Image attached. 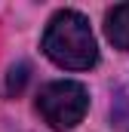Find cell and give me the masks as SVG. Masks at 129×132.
Segmentation results:
<instances>
[{"label":"cell","instance_id":"obj_1","mask_svg":"<svg viewBox=\"0 0 129 132\" xmlns=\"http://www.w3.org/2000/svg\"><path fill=\"white\" fill-rule=\"evenodd\" d=\"M43 52L59 68L68 71H89L98 62V46L89 19L80 15L77 9H59L43 34Z\"/></svg>","mask_w":129,"mask_h":132},{"label":"cell","instance_id":"obj_2","mask_svg":"<svg viewBox=\"0 0 129 132\" xmlns=\"http://www.w3.org/2000/svg\"><path fill=\"white\" fill-rule=\"evenodd\" d=\"M86 108H89V92L83 83L77 80H55V83H46L37 95V111L40 117L52 126V129H74L83 117H86Z\"/></svg>","mask_w":129,"mask_h":132},{"label":"cell","instance_id":"obj_3","mask_svg":"<svg viewBox=\"0 0 129 132\" xmlns=\"http://www.w3.org/2000/svg\"><path fill=\"white\" fill-rule=\"evenodd\" d=\"M104 34H108V40L117 49L129 52V3H117V6L108 9V15H104Z\"/></svg>","mask_w":129,"mask_h":132},{"label":"cell","instance_id":"obj_4","mask_svg":"<svg viewBox=\"0 0 129 132\" xmlns=\"http://www.w3.org/2000/svg\"><path fill=\"white\" fill-rule=\"evenodd\" d=\"M28 65H15L9 71V80H6V95H19L22 89H25V83H28Z\"/></svg>","mask_w":129,"mask_h":132}]
</instances>
